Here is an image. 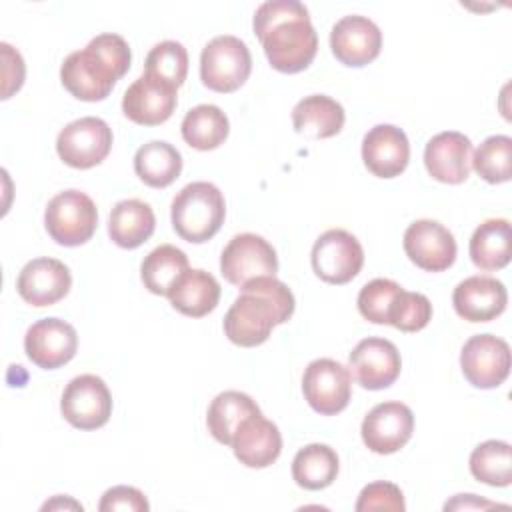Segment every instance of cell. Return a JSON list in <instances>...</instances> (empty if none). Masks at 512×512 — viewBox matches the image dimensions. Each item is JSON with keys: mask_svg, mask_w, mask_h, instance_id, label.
Wrapping results in <instances>:
<instances>
[{"mask_svg": "<svg viewBox=\"0 0 512 512\" xmlns=\"http://www.w3.org/2000/svg\"><path fill=\"white\" fill-rule=\"evenodd\" d=\"M170 304L184 316L202 318L218 306L220 284L206 270H188L168 294Z\"/></svg>", "mask_w": 512, "mask_h": 512, "instance_id": "27", "label": "cell"}, {"mask_svg": "<svg viewBox=\"0 0 512 512\" xmlns=\"http://www.w3.org/2000/svg\"><path fill=\"white\" fill-rule=\"evenodd\" d=\"M406 256L426 272H442L456 260L452 232L436 220H416L404 232Z\"/></svg>", "mask_w": 512, "mask_h": 512, "instance_id": "16", "label": "cell"}, {"mask_svg": "<svg viewBox=\"0 0 512 512\" xmlns=\"http://www.w3.org/2000/svg\"><path fill=\"white\" fill-rule=\"evenodd\" d=\"M470 258L480 270H500L512 256V230L506 218L484 220L470 238Z\"/></svg>", "mask_w": 512, "mask_h": 512, "instance_id": "26", "label": "cell"}, {"mask_svg": "<svg viewBox=\"0 0 512 512\" xmlns=\"http://www.w3.org/2000/svg\"><path fill=\"white\" fill-rule=\"evenodd\" d=\"M44 226L54 242L62 246H80L96 232V204L80 190H64L48 202Z\"/></svg>", "mask_w": 512, "mask_h": 512, "instance_id": "6", "label": "cell"}, {"mask_svg": "<svg viewBox=\"0 0 512 512\" xmlns=\"http://www.w3.org/2000/svg\"><path fill=\"white\" fill-rule=\"evenodd\" d=\"M302 392L314 412L334 416L350 402L352 374L332 358L312 360L302 376Z\"/></svg>", "mask_w": 512, "mask_h": 512, "instance_id": "9", "label": "cell"}, {"mask_svg": "<svg viewBox=\"0 0 512 512\" xmlns=\"http://www.w3.org/2000/svg\"><path fill=\"white\" fill-rule=\"evenodd\" d=\"M188 270V256L172 244H162L142 260L140 276L152 294L168 296Z\"/></svg>", "mask_w": 512, "mask_h": 512, "instance_id": "30", "label": "cell"}, {"mask_svg": "<svg viewBox=\"0 0 512 512\" xmlns=\"http://www.w3.org/2000/svg\"><path fill=\"white\" fill-rule=\"evenodd\" d=\"M414 430L412 410L396 400L376 404L362 420V440L376 454H394L406 446Z\"/></svg>", "mask_w": 512, "mask_h": 512, "instance_id": "13", "label": "cell"}, {"mask_svg": "<svg viewBox=\"0 0 512 512\" xmlns=\"http://www.w3.org/2000/svg\"><path fill=\"white\" fill-rule=\"evenodd\" d=\"M402 290L400 284L388 278H374L364 284L358 294V310L372 324H388V310L396 294Z\"/></svg>", "mask_w": 512, "mask_h": 512, "instance_id": "37", "label": "cell"}, {"mask_svg": "<svg viewBox=\"0 0 512 512\" xmlns=\"http://www.w3.org/2000/svg\"><path fill=\"white\" fill-rule=\"evenodd\" d=\"M364 166L378 178L400 176L410 160V142L402 128L376 124L362 140Z\"/></svg>", "mask_w": 512, "mask_h": 512, "instance_id": "20", "label": "cell"}, {"mask_svg": "<svg viewBox=\"0 0 512 512\" xmlns=\"http://www.w3.org/2000/svg\"><path fill=\"white\" fill-rule=\"evenodd\" d=\"M60 410L74 428L96 430L102 428L112 414V396L102 378L80 374L64 388Z\"/></svg>", "mask_w": 512, "mask_h": 512, "instance_id": "11", "label": "cell"}, {"mask_svg": "<svg viewBox=\"0 0 512 512\" xmlns=\"http://www.w3.org/2000/svg\"><path fill=\"white\" fill-rule=\"evenodd\" d=\"M344 120L346 114L342 104L326 94L306 96L292 110L294 130L314 140L336 136L344 126Z\"/></svg>", "mask_w": 512, "mask_h": 512, "instance_id": "24", "label": "cell"}, {"mask_svg": "<svg viewBox=\"0 0 512 512\" xmlns=\"http://www.w3.org/2000/svg\"><path fill=\"white\" fill-rule=\"evenodd\" d=\"M176 90L150 74H142L124 92L122 112L140 126H158L172 116L178 98Z\"/></svg>", "mask_w": 512, "mask_h": 512, "instance_id": "18", "label": "cell"}, {"mask_svg": "<svg viewBox=\"0 0 512 512\" xmlns=\"http://www.w3.org/2000/svg\"><path fill=\"white\" fill-rule=\"evenodd\" d=\"M26 356L44 370H54L70 362L78 350V334L72 324L60 318L34 322L24 336Z\"/></svg>", "mask_w": 512, "mask_h": 512, "instance_id": "15", "label": "cell"}, {"mask_svg": "<svg viewBox=\"0 0 512 512\" xmlns=\"http://www.w3.org/2000/svg\"><path fill=\"white\" fill-rule=\"evenodd\" d=\"M134 172L144 184L152 188H166L180 176L182 156L172 144L152 140L136 150Z\"/></svg>", "mask_w": 512, "mask_h": 512, "instance_id": "28", "label": "cell"}, {"mask_svg": "<svg viewBox=\"0 0 512 512\" xmlns=\"http://www.w3.org/2000/svg\"><path fill=\"white\" fill-rule=\"evenodd\" d=\"M356 512H372V510H390V512H402L406 508L402 490L392 482H372L362 488Z\"/></svg>", "mask_w": 512, "mask_h": 512, "instance_id": "38", "label": "cell"}, {"mask_svg": "<svg viewBox=\"0 0 512 512\" xmlns=\"http://www.w3.org/2000/svg\"><path fill=\"white\" fill-rule=\"evenodd\" d=\"M330 48L336 60L352 68H360L378 58L382 32L366 16H344L332 26Z\"/></svg>", "mask_w": 512, "mask_h": 512, "instance_id": "17", "label": "cell"}, {"mask_svg": "<svg viewBox=\"0 0 512 512\" xmlns=\"http://www.w3.org/2000/svg\"><path fill=\"white\" fill-rule=\"evenodd\" d=\"M508 302L506 286L492 276H470L452 294L454 310L468 322H490L498 318Z\"/></svg>", "mask_w": 512, "mask_h": 512, "instance_id": "22", "label": "cell"}, {"mask_svg": "<svg viewBox=\"0 0 512 512\" xmlns=\"http://www.w3.org/2000/svg\"><path fill=\"white\" fill-rule=\"evenodd\" d=\"M338 454L328 444H308L292 460V478L304 490H322L338 476Z\"/></svg>", "mask_w": 512, "mask_h": 512, "instance_id": "31", "label": "cell"}, {"mask_svg": "<svg viewBox=\"0 0 512 512\" xmlns=\"http://www.w3.org/2000/svg\"><path fill=\"white\" fill-rule=\"evenodd\" d=\"M460 368L474 388H498L510 374V346L494 334H476L460 352Z\"/></svg>", "mask_w": 512, "mask_h": 512, "instance_id": "12", "label": "cell"}, {"mask_svg": "<svg viewBox=\"0 0 512 512\" xmlns=\"http://www.w3.org/2000/svg\"><path fill=\"white\" fill-rule=\"evenodd\" d=\"M228 116L214 104H198L182 120V138L196 150H214L228 138Z\"/></svg>", "mask_w": 512, "mask_h": 512, "instance_id": "32", "label": "cell"}, {"mask_svg": "<svg viewBox=\"0 0 512 512\" xmlns=\"http://www.w3.org/2000/svg\"><path fill=\"white\" fill-rule=\"evenodd\" d=\"M312 268L328 284H346L358 276L364 250L356 236L342 228L326 230L312 246Z\"/></svg>", "mask_w": 512, "mask_h": 512, "instance_id": "10", "label": "cell"}, {"mask_svg": "<svg viewBox=\"0 0 512 512\" xmlns=\"http://www.w3.org/2000/svg\"><path fill=\"white\" fill-rule=\"evenodd\" d=\"M472 166L490 184L508 182L512 178V138L504 134L488 136L476 148Z\"/></svg>", "mask_w": 512, "mask_h": 512, "instance_id": "34", "label": "cell"}, {"mask_svg": "<svg viewBox=\"0 0 512 512\" xmlns=\"http://www.w3.org/2000/svg\"><path fill=\"white\" fill-rule=\"evenodd\" d=\"M144 74H150L174 88L182 86L188 74V52L176 40H164L152 46L144 62Z\"/></svg>", "mask_w": 512, "mask_h": 512, "instance_id": "35", "label": "cell"}, {"mask_svg": "<svg viewBox=\"0 0 512 512\" xmlns=\"http://www.w3.org/2000/svg\"><path fill=\"white\" fill-rule=\"evenodd\" d=\"M172 226L192 244L208 242L224 224L226 202L212 182H190L172 200Z\"/></svg>", "mask_w": 512, "mask_h": 512, "instance_id": "4", "label": "cell"}, {"mask_svg": "<svg viewBox=\"0 0 512 512\" xmlns=\"http://www.w3.org/2000/svg\"><path fill=\"white\" fill-rule=\"evenodd\" d=\"M428 174L444 184H462L472 168V142L462 132H440L424 148Z\"/></svg>", "mask_w": 512, "mask_h": 512, "instance_id": "21", "label": "cell"}, {"mask_svg": "<svg viewBox=\"0 0 512 512\" xmlns=\"http://www.w3.org/2000/svg\"><path fill=\"white\" fill-rule=\"evenodd\" d=\"M72 286L70 270L56 258H34L18 274L16 290L24 302L42 308L62 300Z\"/></svg>", "mask_w": 512, "mask_h": 512, "instance_id": "19", "label": "cell"}, {"mask_svg": "<svg viewBox=\"0 0 512 512\" xmlns=\"http://www.w3.org/2000/svg\"><path fill=\"white\" fill-rule=\"evenodd\" d=\"M240 290L242 294L224 316V334L236 346H260L274 326L288 322L294 314V294L276 276L254 278Z\"/></svg>", "mask_w": 512, "mask_h": 512, "instance_id": "2", "label": "cell"}, {"mask_svg": "<svg viewBox=\"0 0 512 512\" xmlns=\"http://www.w3.org/2000/svg\"><path fill=\"white\" fill-rule=\"evenodd\" d=\"M496 506L494 502H488V500H482L478 498L476 494H458L454 500L446 502V510H468V508H492Z\"/></svg>", "mask_w": 512, "mask_h": 512, "instance_id": "41", "label": "cell"}, {"mask_svg": "<svg viewBox=\"0 0 512 512\" xmlns=\"http://www.w3.org/2000/svg\"><path fill=\"white\" fill-rule=\"evenodd\" d=\"M432 318V304L420 292L400 290L390 304L388 324L402 332H418L426 328Z\"/></svg>", "mask_w": 512, "mask_h": 512, "instance_id": "36", "label": "cell"}, {"mask_svg": "<svg viewBox=\"0 0 512 512\" xmlns=\"http://www.w3.org/2000/svg\"><path fill=\"white\" fill-rule=\"evenodd\" d=\"M470 472L488 486H508L512 480V448L502 440H486L470 454Z\"/></svg>", "mask_w": 512, "mask_h": 512, "instance_id": "33", "label": "cell"}, {"mask_svg": "<svg viewBox=\"0 0 512 512\" xmlns=\"http://www.w3.org/2000/svg\"><path fill=\"white\" fill-rule=\"evenodd\" d=\"M402 368L398 348L386 338L360 340L348 358V370L366 390H382L394 384Z\"/></svg>", "mask_w": 512, "mask_h": 512, "instance_id": "14", "label": "cell"}, {"mask_svg": "<svg viewBox=\"0 0 512 512\" xmlns=\"http://www.w3.org/2000/svg\"><path fill=\"white\" fill-rule=\"evenodd\" d=\"M132 52L128 42L112 32L98 34L84 50L66 56L60 68L62 86L78 100H104L128 72Z\"/></svg>", "mask_w": 512, "mask_h": 512, "instance_id": "3", "label": "cell"}, {"mask_svg": "<svg viewBox=\"0 0 512 512\" xmlns=\"http://www.w3.org/2000/svg\"><path fill=\"white\" fill-rule=\"evenodd\" d=\"M2 60H4V88H2V98H10V94L14 90H18L24 82V60L18 54V50H14L10 44L2 42Z\"/></svg>", "mask_w": 512, "mask_h": 512, "instance_id": "40", "label": "cell"}, {"mask_svg": "<svg viewBox=\"0 0 512 512\" xmlns=\"http://www.w3.org/2000/svg\"><path fill=\"white\" fill-rule=\"evenodd\" d=\"M150 508L146 496L134 486H114L104 492L98 510L100 512H114V510H132V512H146Z\"/></svg>", "mask_w": 512, "mask_h": 512, "instance_id": "39", "label": "cell"}, {"mask_svg": "<svg viewBox=\"0 0 512 512\" xmlns=\"http://www.w3.org/2000/svg\"><path fill=\"white\" fill-rule=\"evenodd\" d=\"M254 414H260V408L248 394L238 392V390H226V392H220L210 402L206 424H208L210 434L220 444L230 446L232 436L238 430V426Z\"/></svg>", "mask_w": 512, "mask_h": 512, "instance_id": "29", "label": "cell"}, {"mask_svg": "<svg viewBox=\"0 0 512 512\" xmlns=\"http://www.w3.org/2000/svg\"><path fill=\"white\" fill-rule=\"evenodd\" d=\"M234 456L248 468H266L274 464L282 452V436L274 422L260 414L246 418L230 442Z\"/></svg>", "mask_w": 512, "mask_h": 512, "instance_id": "23", "label": "cell"}, {"mask_svg": "<svg viewBox=\"0 0 512 512\" xmlns=\"http://www.w3.org/2000/svg\"><path fill=\"white\" fill-rule=\"evenodd\" d=\"M156 228V216L152 208L136 198L118 202L108 220V234L120 248H138L144 244Z\"/></svg>", "mask_w": 512, "mask_h": 512, "instance_id": "25", "label": "cell"}, {"mask_svg": "<svg viewBox=\"0 0 512 512\" xmlns=\"http://www.w3.org/2000/svg\"><path fill=\"white\" fill-rule=\"evenodd\" d=\"M110 148L112 130L96 116H84L66 124L56 138L60 160L78 170L98 166L108 156Z\"/></svg>", "mask_w": 512, "mask_h": 512, "instance_id": "7", "label": "cell"}, {"mask_svg": "<svg viewBox=\"0 0 512 512\" xmlns=\"http://www.w3.org/2000/svg\"><path fill=\"white\" fill-rule=\"evenodd\" d=\"M220 272L222 276L242 288L254 278L276 276L278 258L276 250L268 240L258 234L244 232L234 236L220 256Z\"/></svg>", "mask_w": 512, "mask_h": 512, "instance_id": "8", "label": "cell"}, {"mask_svg": "<svg viewBox=\"0 0 512 512\" xmlns=\"http://www.w3.org/2000/svg\"><path fill=\"white\" fill-rule=\"evenodd\" d=\"M250 70V50L240 38L232 34L212 38L200 54L202 84L220 94L238 90L248 80Z\"/></svg>", "mask_w": 512, "mask_h": 512, "instance_id": "5", "label": "cell"}, {"mask_svg": "<svg viewBox=\"0 0 512 512\" xmlns=\"http://www.w3.org/2000/svg\"><path fill=\"white\" fill-rule=\"evenodd\" d=\"M252 26L274 70L296 74L312 64L318 52V36L302 2H262L256 8Z\"/></svg>", "mask_w": 512, "mask_h": 512, "instance_id": "1", "label": "cell"}]
</instances>
